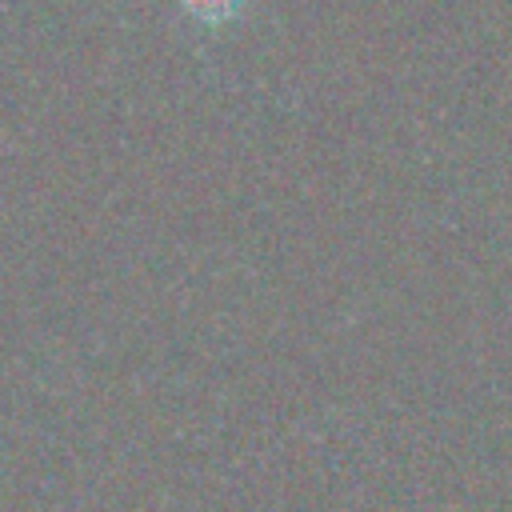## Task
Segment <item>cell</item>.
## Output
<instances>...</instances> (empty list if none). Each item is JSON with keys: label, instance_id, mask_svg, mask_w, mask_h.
Here are the masks:
<instances>
[{"label": "cell", "instance_id": "obj_1", "mask_svg": "<svg viewBox=\"0 0 512 512\" xmlns=\"http://www.w3.org/2000/svg\"><path fill=\"white\" fill-rule=\"evenodd\" d=\"M184 4V12H192L196 20H228V16H236L240 12V4L244 0H180Z\"/></svg>", "mask_w": 512, "mask_h": 512}]
</instances>
